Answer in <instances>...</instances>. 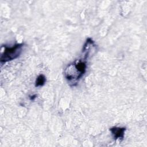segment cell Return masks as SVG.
I'll list each match as a JSON object with an SVG mask.
<instances>
[{"instance_id": "cell-2", "label": "cell", "mask_w": 147, "mask_h": 147, "mask_svg": "<svg viewBox=\"0 0 147 147\" xmlns=\"http://www.w3.org/2000/svg\"><path fill=\"white\" fill-rule=\"evenodd\" d=\"M23 44H17L11 47H5V49L1 56V63H6L17 59L21 55Z\"/></svg>"}, {"instance_id": "cell-5", "label": "cell", "mask_w": 147, "mask_h": 147, "mask_svg": "<svg viewBox=\"0 0 147 147\" xmlns=\"http://www.w3.org/2000/svg\"><path fill=\"white\" fill-rule=\"evenodd\" d=\"M37 97V95H31V96H29V98H30V99L31 100H34L35 99V98Z\"/></svg>"}, {"instance_id": "cell-4", "label": "cell", "mask_w": 147, "mask_h": 147, "mask_svg": "<svg viewBox=\"0 0 147 147\" xmlns=\"http://www.w3.org/2000/svg\"><path fill=\"white\" fill-rule=\"evenodd\" d=\"M46 82V78L43 74H40L37 78L36 82H35V86L36 87H40L42 86Z\"/></svg>"}, {"instance_id": "cell-1", "label": "cell", "mask_w": 147, "mask_h": 147, "mask_svg": "<svg viewBox=\"0 0 147 147\" xmlns=\"http://www.w3.org/2000/svg\"><path fill=\"white\" fill-rule=\"evenodd\" d=\"M87 54L84 56L83 59H79L74 63L69 64L65 68L64 71V75L66 79L73 85L76 83L84 74L86 71V57Z\"/></svg>"}, {"instance_id": "cell-3", "label": "cell", "mask_w": 147, "mask_h": 147, "mask_svg": "<svg viewBox=\"0 0 147 147\" xmlns=\"http://www.w3.org/2000/svg\"><path fill=\"white\" fill-rule=\"evenodd\" d=\"M125 130L126 128L123 127L114 126L110 129V131H111V134L115 140H122L124 138Z\"/></svg>"}]
</instances>
